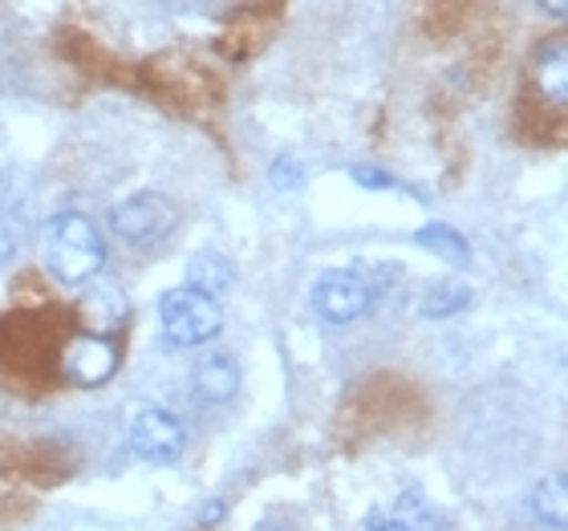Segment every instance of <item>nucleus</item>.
I'll return each instance as SVG.
<instances>
[{
  "label": "nucleus",
  "instance_id": "f3484780",
  "mask_svg": "<svg viewBox=\"0 0 568 531\" xmlns=\"http://www.w3.org/2000/svg\"><path fill=\"white\" fill-rule=\"evenodd\" d=\"M227 515V503L224 499H212V503H207V508H203V515H200V523H207V528H212V523H220Z\"/></svg>",
  "mask_w": 568,
  "mask_h": 531
},
{
  "label": "nucleus",
  "instance_id": "1a4fd4ad",
  "mask_svg": "<svg viewBox=\"0 0 568 531\" xmlns=\"http://www.w3.org/2000/svg\"><path fill=\"white\" fill-rule=\"evenodd\" d=\"M183 276H187V288H195V293L212 296V300H215L220 293H227V288H232V280H236V268H232V261H227L224 252L203 248L187 261Z\"/></svg>",
  "mask_w": 568,
  "mask_h": 531
},
{
  "label": "nucleus",
  "instance_id": "f8f14e48",
  "mask_svg": "<svg viewBox=\"0 0 568 531\" xmlns=\"http://www.w3.org/2000/svg\"><path fill=\"white\" fill-rule=\"evenodd\" d=\"M415 244H423L430 256H438V261H447V264H467L471 261V244L455 232V227L447 224H426L415 232Z\"/></svg>",
  "mask_w": 568,
  "mask_h": 531
},
{
  "label": "nucleus",
  "instance_id": "2eb2a0df",
  "mask_svg": "<svg viewBox=\"0 0 568 531\" xmlns=\"http://www.w3.org/2000/svg\"><path fill=\"white\" fill-rule=\"evenodd\" d=\"M349 178H354L357 187L366 191H394L398 183H394V175H386V171H374V166H349Z\"/></svg>",
  "mask_w": 568,
  "mask_h": 531
},
{
  "label": "nucleus",
  "instance_id": "7ed1b4c3",
  "mask_svg": "<svg viewBox=\"0 0 568 531\" xmlns=\"http://www.w3.org/2000/svg\"><path fill=\"white\" fill-rule=\"evenodd\" d=\"M175 203L159 195V191H139L131 200H122L114 212H110V227L114 236H122L126 244H154V239L171 236L175 227Z\"/></svg>",
  "mask_w": 568,
  "mask_h": 531
},
{
  "label": "nucleus",
  "instance_id": "6ab92c4d",
  "mask_svg": "<svg viewBox=\"0 0 568 531\" xmlns=\"http://www.w3.org/2000/svg\"><path fill=\"white\" fill-rule=\"evenodd\" d=\"M252 531H293V523H284V520H276V515H268V520H261Z\"/></svg>",
  "mask_w": 568,
  "mask_h": 531
},
{
  "label": "nucleus",
  "instance_id": "9d476101",
  "mask_svg": "<svg viewBox=\"0 0 568 531\" xmlns=\"http://www.w3.org/2000/svg\"><path fill=\"white\" fill-rule=\"evenodd\" d=\"M536 85L548 102H565L568 90V53H565V37H552L548 45H540L536 53Z\"/></svg>",
  "mask_w": 568,
  "mask_h": 531
},
{
  "label": "nucleus",
  "instance_id": "dca6fc26",
  "mask_svg": "<svg viewBox=\"0 0 568 531\" xmlns=\"http://www.w3.org/2000/svg\"><path fill=\"white\" fill-rule=\"evenodd\" d=\"M366 531H410L406 523H398L394 515H382V511H374L369 515V523H366Z\"/></svg>",
  "mask_w": 568,
  "mask_h": 531
},
{
  "label": "nucleus",
  "instance_id": "a211bd4d",
  "mask_svg": "<svg viewBox=\"0 0 568 531\" xmlns=\"http://www.w3.org/2000/svg\"><path fill=\"white\" fill-rule=\"evenodd\" d=\"M540 9H545L548 17H568V0H540Z\"/></svg>",
  "mask_w": 568,
  "mask_h": 531
},
{
  "label": "nucleus",
  "instance_id": "ddd939ff",
  "mask_svg": "<svg viewBox=\"0 0 568 531\" xmlns=\"http://www.w3.org/2000/svg\"><path fill=\"white\" fill-rule=\"evenodd\" d=\"M471 305V288L463 280H455V276H447V280H438L430 293H426L423 300V317L438 320V317H455L459 308Z\"/></svg>",
  "mask_w": 568,
  "mask_h": 531
},
{
  "label": "nucleus",
  "instance_id": "f03ea898",
  "mask_svg": "<svg viewBox=\"0 0 568 531\" xmlns=\"http://www.w3.org/2000/svg\"><path fill=\"white\" fill-rule=\"evenodd\" d=\"M159 320H163L166 337L175 345H207L212 337H220L224 329V313L220 300L195 293V288H171L159 300Z\"/></svg>",
  "mask_w": 568,
  "mask_h": 531
},
{
  "label": "nucleus",
  "instance_id": "6e6552de",
  "mask_svg": "<svg viewBox=\"0 0 568 531\" xmlns=\"http://www.w3.org/2000/svg\"><path fill=\"white\" fill-rule=\"evenodd\" d=\"M191 390H195V398L212 401V406L236 398L240 366L227 354H203L200 361H195V369H191Z\"/></svg>",
  "mask_w": 568,
  "mask_h": 531
},
{
  "label": "nucleus",
  "instance_id": "423d86ee",
  "mask_svg": "<svg viewBox=\"0 0 568 531\" xmlns=\"http://www.w3.org/2000/svg\"><path fill=\"white\" fill-rule=\"evenodd\" d=\"M61 369H65V378L73 386H82V390H98V386H106L114 378V369H119V349L110 345V337H94V333H82V337H73L65 357H61Z\"/></svg>",
  "mask_w": 568,
  "mask_h": 531
},
{
  "label": "nucleus",
  "instance_id": "4468645a",
  "mask_svg": "<svg viewBox=\"0 0 568 531\" xmlns=\"http://www.w3.org/2000/svg\"><path fill=\"white\" fill-rule=\"evenodd\" d=\"M268 178H273L276 191H296L301 183H305V171H301L296 159H276L273 171H268Z\"/></svg>",
  "mask_w": 568,
  "mask_h": 531
},
{
  "label": "nucleus",
  "instance_id": "9b49d317",
  "mask_svg": "<svg viewBox=\"0 0 568 531\" xmlns=\"http://www.w3.org/2000/svg\"><path fill=\"white\" fill-rule=\"evenodd\" d=\"M532 511L536 520L548 523V528L565 531L568 523V479L565 474H548V479H540L532 491Z\"/></svg>",
  "mask_w": 568,
  "mask_h": 531
},
{
  "label": "nucleus",
  "instance_id": "39448f33",
  "mask_svg": "<svg viewBox=\"0 0 568 531\" xmlns=\"http://www.w3.org/2000/svg\"><path fill=\"white\" fill-rule=\"evenodd\" d=\"M183 442H187L183 426H179L175 413L166 410H142L131 426V450L142 462H151V467L175 462L183 455Z\"/></svg>",
  "mask_w": 568,
  "mask_h": 531
},
{
  "label": "nucleus",
  "instance_id": "f257e3e1",
  "mask_svg": "<svg viewBox=\"0 0 568 531\" xmlns=\"http://www.w3.org/2000/svg\"><path fill=\"white\" fill-rule=\"evenodd\" d=\"M41 261L53 280L90 284L106 264V244L85 215L61 212L41 227Z\"/></svg>",
  "mask_w": 568,
  "mask_h": 531
},
{
  "label": "nucleus",
  "instance_id": "0eeeda50",
  "mask_svg": "<svg viewBox=\"0 0 568 531\" xmlns=\"http://www.w3.org/2000/svg\"><path fill=\"white\" fill-rule=\"evenodd\" d=\"M126 296L114 288V284H90V293L82 296L78 305V317L94 337H114V333L126 325Z\"/></svg>",
  "mask_w": 568,
  "mask_h": 531
},
{
  "label": "nucleus",
  "instance_id": "20e7f679",
  "mask_svg": "<svg viewBox=\"0 0 568 531\" xmlns=\"http://www.w3.org/2000/svg\"><path fill=\"white\" fill-rule=\"evenodd\" d=\"M308 305L325 325H349V320L366 317L369 305H374V288H369L357 272H325L313 293H308Z\"/></svg>",
  "mask_w": 568,
  "mask_h": 531
}]
</instances>
